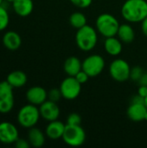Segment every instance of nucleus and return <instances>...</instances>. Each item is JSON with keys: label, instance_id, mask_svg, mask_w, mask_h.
<instances>
[{"label": "nucleus", "instance_id": "nucleus-1", "mask_svg": "<svg viewBox=\"0 0 147 148\" xmlns=\"http://www.w3.org/2000/svg\"><path fill=\"white\" fill-rule=\"evenodd\" d=\"M121 16L128 23H141L147 16V2L126 0L121 7Z\"/></svg>", "mask_w": 147, "mask_h": 148}, {"label": "nucleus", "instance_id": "nucleus-2", "mask_svg": "<svg viewBox=\"0 0 147 148\" xmlns=\"http://www.w3.org/2000/svg\"><path fill=\"white\" fill-rule=\"evenodd\" d=\"M98 42V31L90 25H85L77 29L75 34V43L77 47L85 52L93 50Z\"/></svg>", "mask_w": 147, "mask_h": 148}, {"label": "nucleus", "instance_id": "nucleus-3", "mask_svg": "<svg viewBox=\"0 0 147 148\" xmlns=\"http://www.w3.org/2000/svg\"><path fill=\"white\" fill-rule=\"evenodd\" d=\"M120 25L119 20L109 13L101 14L95 21L96 30L105 38L116 36Z\"/></svg>", "mask_w": 147, "mask_h": 148}, {"label": "nucleus", "instance_id": "nucleus-4", "mask_svg": "<svg viewBox=\"0 0 147 148\" xmlns=\"http://www.w3.org/2000/svg\"><path fill=\"white\" fill-rule=\"evenodd\" d=\"M40 117V110L37 106L29 103L20 108L16 118L18 124L22 127L29 129L38 123Z\"/></svg>", "mask_w": 147, "mask_h": 148}, {"label": "nucleus", "instance_id": "nucleus-5", "mask_svg": "<svg viewBox=\"0 0 147 148\" xmlns=\"http://www.w3.org/2000/svg\"><path fill=\"white\" fill-rule=\"evenodd\" d=\"M62 139L69 147H81L86 141V133L81 125L66 124Z\"/></svg>", "mask_w": 147, "mask_h": 148}, {"label": "nucleus", "instance_id": "nucleus-6", "mask_svg": "<svg viewBox=\"0 0 147 148\" xmlns=\"http://www.w3.org/2000/svg\"><path fill=\"white\" fill-rule=\"evenodd\" d=\"M131 67L129 63L121 58L114 59L109 65L110 76L118 82H124L130 79Z\"/></svg>", "mask_w": 147, "mask_h": 148}, {"label": "nucleus", "instance_id": "nucleus-7", "mask_svg": "<svg viewBox=\"0 0 147 148\" xmlns=\"http://www.w3.org/2000/svg\"><path fill=\"white\" fill-rule=\"evenodd\" d=\"M106 62L103 56L98 54L88 56L82 62V70L90 77H95L101 75L105 69Z\"/></svg>", "mask_w": 147, "mask_h": 148}, {"label": "nucleus", "instance_id": "nucleus-8", "mask_svg": "<svg viewBox=\"0 0 147 148\" xmlns=\"http://www.w3.org/2000/svg\"><path fill=\"white\" fill-rule=\"evenodd\" d=\"M60 90L62 98L68 101H73L76 99L81 92V84L76 80L75 76L66 77L60 85Z\"/></svg>", "mask_w": 147, "mask_h": 148}, {"label": "nucleus", "instance_id": "nucleus-9", "mask_svg": "<svg viewBox=\"0 0 147 148\" xmlns=\"http://www.w3.org/2000/svg\"><path fill=\"white\" fill-rule=\"evenodd\" d=\"M13 88L7 81L0 82V114H8L13 109Z\"/></svg>", "mask_w": 147, "mask_h": 148}, {"label": "nucleus", "instance_id": "nucleus-10", "mask_svg": "<svg viewBox=\"0 0 147 148\" xmlns=\"http://www.w3.org/2000/svg\"><path fill=\"white\" fill-rule=\"evenodd\" d=\"M19 138L17 127L8 121L0 123V142L3 144H14Z\"/></svg>", "mask_w": 147, "mask_h": 148}, {"label": "nucleus", "instance_id": "nucleus-11", "mask_svg": "<svg viewBox=\"0 0 147 148\" xmlns=\"http://www.w3.org/2000/svg\"><path fill=\"white\" fill-rule=\"evenodd\" d=\"M41 117L48 122L58 120L60 116V108L57 105V102L47 100L42 105L39 106Z\"/></svg>", "mask_w": 147, "mask_h": 148}, {"label": "nucleus", "instance_id": "nucleus-12", "mask_svg": "<svg viewBox=\"0 0 147 148\" xmlns=\"http://www.w3.org/2000/svg\"><path fill=\"white\" fill-rule=\"evenodd\" d=\"M26 99L29 103L40 106L48 100V92L42 87L34 86L27 90Z\"/></svg>", "mask_w": 147, "mask_h": 148}, {"label": "nucleus", "instance_id": "nucleus-13", "mask_svg": "<svg viewBox=\"0 0 147 148\" xmlns=\"http://www.w3.org/2000/svg\"><path fill=\"white\" fill-rule=\"evenodd\" d=\"M128 118L133 122H140L146 121L147 115V108L145 104L130 103L126 111Z\"/></svg>", "mask_w": 147, "mask_h": 148}, {"label": "nucleus", "instance_id": "nucleus-14", "mask_svg": "<svg viewBox=\"0 0 147 148\" xmlns=\"http://www.w3.org/2000/svg\"><path fill=\"white\" fill-rule=\"evenodd\" d=\"M65 127L66 125L58 120L50 121L46 127L45 134L50 140H59L62 138Z\"/></svg>", "mask_w": 147, "mask_h": 148}, {"label": "nucleus", "instance_id": "nucleus-15", "mask_svg": "<svg viewBox=\"0 0 147 148\" xmlns=\"http://www.w3.org/2000/svg\"><path fill=\"white\" fill-rule=\"evenodd\" d=\"M12 8L16 15L22 17L29 16L34 9L33 0H14Z\"/></svg>", "mask_w": 147, "mask_h": 148}, {"label": "nucleus", "instance_id": "nucleus-16", "mask_svg": "<svg viewBox=\"0 0 147 148\" xmlns=\"http://www.w3.org/2000/svg\"><path fill=\"white\" fill-rule=\"evenodd\" d=\"M3 44L9 50H16L22 44V38L16 31H7L3 36Z\"/></svg>", "mask_w": 147, "mask_h": 148}, {"label": "nucleus", "instance_id": "nucleus-17", "mask_svg": "<svg viewBox=\"0 0 147 148\" xmlns=\"http://www.w3.org/2000/svg\"><path fill=\"white\" fill-rule=\"evenodd\" d=\"M104 49L109 56H118L123 49L122 42L116 36L107 37L104 42Z\"/></svg>", "mask_w": 147, "mask_h": 148}, {"label": "nucleus", "instance_id": "nucleus-18", "mask_svg": "<svg viewBox=\"0 0 147 148\" xmlns=\"http://www.w3.org/2000/svg\"><path fill=\"white\" fill-rule=\"evenodd\" d=\"M63 69L68 76H75L82 70V62L76 56H69L64 62Z\"/></svg>", "mask_w": 147, "mask_h": 148}, {"label": "nucleus", "instance_id": "nucleus-19", "mask_svg": "<svg viewBox=\"0 0 147 148\" xmlns=\"http://www.w3.org/2000/svg\"><path fill=\"white\" fill-rule=\"evenodd\" d=\"M6 81L14 88H23L27 83L28 77L23 71L15 70V71L10 72L7 75Z\"/></svg>", "mask_w": 147, "mask_h": 148}, {"label": "nucleus", "instance_id": "nucleus-20", "mask_svg": "<svg viewBox=\"0 0 147 148\" xmlns=\"http://www.w3.org/2000/svg\"><path fill=\"white\" fill-rule=\"evenodd\" d=\"M117 36L123 43L128 44L133 42L135 39V31L129 23H123L120 25Z\"/></svg>", "mask_w": 147, "mask_h": 148}, {"label": "nucleus", "instance_id": "nucleus-21", "mask_svg": "<svg viewBox=\"0 0 147 148\" xmlns=\"http://www.w3.org/2000/svg\"><path fill=\"white\" fill-rule=\"evenodd\" d=\"M28 140L33 147H42L45 143V134L37 127H31L28 133Z\"/></svg>", "mask_w": 147, "mask_h": 148}, {"label": "nucleus", "instance_id": "nucleus-22", "mask_svg": "<svg viewBox=\"0 0 147 148\" xmlns=\"http://www.w3.org/2000/svg\"><path fill=\"white\" fill-rule=\"evenodd\" d=\"M87 22H88V20H87L85 14H83L82 12H80V11H75V12L72 13L69 16L70 25L76 29H79L82 28L83 26L87 25Z\"/></svg>", "mask_w": 147, "mask_h": 148}, {"label": "nucleus", "instance_id": "nucleus-23", "mask_svg": "<svg viewBox=\"0 0 147 148\" xmlns=\"http://www.w3.org/2000/svg\"><path fill=\"white\" fill-rule=\"evenodd\" d=\"M10 23V16L7 11V10L0 5V31L4 30Z\"/></svg>", "mask_w": 147, "mask_h": 148}, {"label": "nucleus", "instance_id": "nucleus-24", "mask_svg": "<svg viewBox=\"0 0 147 148\" xmlns=\"http://www.w3.org/2000/svg\"><path fill=\"white\" fill-rule=\"evenodd\" d=\"M144 69L139 67V66H134L133 68L131 69V72H130V79L133 82H138L139 81V79L141 78V76L144 74Z\"/></svg>", "mask_w": 147, "mask_h": 148}, {"label": "nucleus", "instance_id": "nucleus-25", "mask_svg": "<svg viewBox=\"0 0 147 148\" xmlns=\"http://www.w3.org/2000/svg\"><path fill=\"white\" fill-rule=\"evenodd\" d=\"M62 98L60 88H52L48 92V100L54 102H58Z\"/></svg>", "mask_w": 147, "mask_h": 148}, {"label": "nucleus", "instance_id": "nucleus-26", "mask_svg": "<svg viewBox=\"0 0 147 148\" xmlns=\"http://www.w3.org/2000/svg\"><path fill=\"white\" fill-rule=\"evenodd\" d=\"M81 117L77 113H72L68 114L67 118V124L68 125H81Z\"/></svg>", "mask_w": 147, "mask_h": 148}, {"label": "nucleus", "instance_id": "nucleus-27", "mask_svg": "<svg viewBox=\"0 0 147 148\" xmlns=\"http://www.w3.org/2000/svg\"><path fill=\"white\" fill-rule=\"evenodd\" d=\"M75 6L80 9H85L92 4L93 0H69Z\"/></svg>", "mask_w": 147, "mask_h": 148}, {"label": "nucleus", "instance_id": "nucleus-28", "mask_svg": "<svg viewBox=\"0 0 147 148\" xmlns=\"http://www.w3.org/2000/svg\"><path fill=\"white\" fill-rule=\"evenodd\" d=\"M75 77L76 78V80H77L81 84L86 83V82L88 81V79L90 78V76H89L84 70H81Z\"/></svg>", "mask_w": 147, "mask_h": 148}, {"label": "nucleus", "instance_id": "nucleus-29", "mask_svg": "<svg viewBox=\"0 0 147 148\" xmlns=\"http://www.w3.org/2000/svg\"><path fill=\"white\" fill-rule=\"evenodd\" d=\"M14 144L16 148H29L30 147L29 140H26L24 139H20V138H18Z\"/></svg>", "mask_w": 147, "mask_h": 148}, {"label": "nucleus", "instance_id": "nucleus-30", "mask_svg": "<svg viewBox=\"0 0 147 148\" xmlns=\"http://www.w3.org/2000/svg\"><path fill=\"white\" fill-rule=\"evenodd\" d=\"M131 103H137V104H145V98L140 96L139 95H134L132 100H131Z\"/></svg>", "mask_w": 147, "mask_h": 148}, {"label": "nucleus", "instance_id": "nucleus-31", "mask_svg": "<svg viewBox=\"0 0 147 148\" xmlns=\"http://www.w3.org/2000/svg\"><path fill=\"white\" fill-rule=\"evenodd\" d=\"M138 95H139L140 96L146 98L147 96V86L139 85V88L138 89Z\"/></svg>", "mask_w": 147, "mask_h": 148}, {"label": "nucleus", "instance_id": "nucleus-32", "mask_svg": "<svg viewBox=\"0 0 147 148\" xmlns=\"http://www.w3.org/2000/svg\"><path fill=\"white\" fill-rule=\"evenodd\" d=\"M141 30L142 33L147 37V16L141 22Z\"/></svg>", "mask_w": 147, "mask_h": 148}, {"label": "nucleus", "instance_id": "nucleus-33", "mask_svg": "<svg viewBox=\"0 0 147 148\" xmlns=\"http://www.w3.org/2000/svg\"><path fill=\"white\" fill-rule=\"evenodd\" d=\"M138 83L141 86H147V73H144Z\"/></svg>", "mask_w": 147, "mask_h": 148}, {"label": "nucleus", "instance_id": "nucleus-34", "mask_svg": "<svg viewBox=\"0 0 147 148\" xmlns=\"http://www.w3.org/2000/svg\"><path fill=\"white\" fill-rule=\"evenodd\" d=\"M7 3H12L13 2H14V0H5Z\"/></svg>", "mask_w": 147, "mask_h": 148}, {"label": "nucleus", "instance_id": "nucleus-35", "mask_svg": "<svg viewBox=\"0 0 147 148\" xmlns=\"http://www.w3.org/2000/svg\"><path fill=\"white\" fill-rule=\"evenodd\" d=\"M145 105L146 106V108H147V96L145 98Z\"/></svg>", "mask_w": 147, "mask_h": 148}, {"label": "nucleus", "instance_id": "nucleus-36", "mask_svg": "<svg viewBox=\"0 0 147 148\" xmlns=\"http://www.w3.org/2000/svg\"><path fill=\"white\" fill-rule=\"evenodd\" d=\"M3 2V0H0V5H2Z\"/></svg>", "mask_w": 147, "mask_h": 148}]
</instances>
